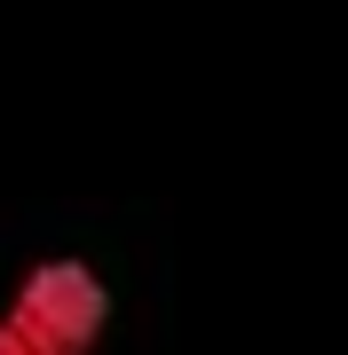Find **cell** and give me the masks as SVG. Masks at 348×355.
Here are the masks:
<instances>
[]
</instances>
